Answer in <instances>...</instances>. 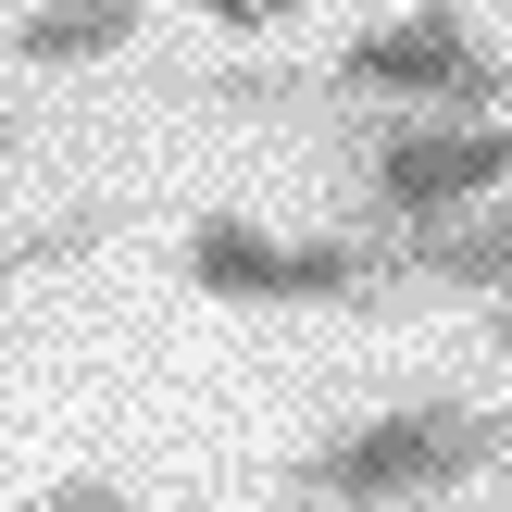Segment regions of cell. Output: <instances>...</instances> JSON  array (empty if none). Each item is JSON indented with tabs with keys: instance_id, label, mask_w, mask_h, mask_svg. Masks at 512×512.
Wrapping results in <instances>:
<instances>
[{
	"instance_id": "8992f818",
	"label": "cell",
	"mask_w": 512,
	"mask_h": 512,
	"mask_svg": "<svg viewBox=\"0 0 512 512\" xmlns=\"http://www.w3.org/2000/svg\"><path fill=\"white\" fill-rule=\"evenodd\" d=\"M150 25V0H38V13L13 25V63H100V50H125Z\"/></svg>"
},
{
	"instance_id": "8fae6325",
	"label": "cell",
	"mask_w": 512,
	"mask_h": 512,
	"mask_svg": "<svg viewBox=\"0 0 512 512\" xmlns=\"http://www.w3.org/2000/svg\"><path fill=\"white\" fill-rule=\"evenodd\" d=\"M425 512H475V500H425Z\"/></svg>"
},
{
	"instance_id": "52a82bcc",
	"label": "cell",
	"mask_w": 512,
	"mask_h": 512,
	"mask_svg": "<svg viewBox=\"0 0 512 512\" xmlns=\"http://www.w3.org/2000/svg\"><path fill=\"white\" fill-rule=\"evenodd\" d=\"M200 13H213V25H288L300 0H200Z\"/></svg>"
},
{
	"instance_id": "6da1fadb",
	"label": "cell",
	"mask_w": 512,
	"mask_h": 512,
	"mask_svg": "<svg viewBox=\"0 0 512 512\" xmlns=\"http://www.w3.org/2000/svg\"><path fill=\"white\" fill-rule=\"evenodd\" d=\"M512 463V413H475V400H388V413L338 425L313 463H288V512H425L463 475Z\"/></svg>"
},
{
	"instance_id": "30bf717a",
	"label": "cell",
	"mask_w": 512,
	"mask_h": 512,
	"mask_svg": "<svg viewBox=\"0 0 512 512\" xmlns=\"http://www.w3.org/2000/svg\"><path fill=\"white\" fill-rule=\"evenodd\" d=\"M500 350H512V288H500Z\"/></svg>"
},
{
	"instance_id": "3957f363",
	"label": "cell",
	"mask_w": 512,
	"mask_h": 512,
	"mask_svg": "<svg viewBox=\"0 0 512 512\" xmlns=\"http://www.w3.org/2000/svg\"><path fill=\"white\" fill-rule=\"evenodd\" d=\"M325 88H338V100H400V113L475 125V113H500V100H512V63L450 13V0H425V13H400V25H363V38L325 63Z\"/></svg>"
},
{
	"instance_id": "ba28073f",
	"label": "cell",
	"mask_w": 512,
	"mask_h": 512,
	"mask_svg": "<svg viewBox=\"0 0 512 512\" xmlns=\"http://www.w3.org/2000/svg\"><path fill=\"white\" fill-rule=\"evenodd\" d=\"M38 512H138V500H125V488H50Z\"/></svg>"
},
{
	"instance_id": "7a4b0ae2",
	"label": "cell",
	"mask_w": 512,
	"mask_h": 512,
	"mask_svg": "<svg viewBox=\"0 0 512 512\" xmlns=\"http://www.w3.org/2000/svg\"><path fill=\"white\" fill-rule=\"evenodd\" d=\"M512 188V113H400L363 138V238H413V225H450L475 200Z\"/></svg>"
},
{
	"instance_id": "9c48e42d",
	"label": "cell",
	"mask_w": 512,
	"mask_h": 512,
	"mask_svg": "<svg viewBox=\"0 0 512 512\" xmlns=\"http://www.w3.org/2000/svg\"><path fill=\"white\" fill-rule=\"evenodd\" d=\"M13 150H25V125H13V113H0V163H13Z\"/></svg>"
},
{
	"instance_id": "277c9868",
	"label": "cell",
	"mask_w": 512,
	"mask_h": 512,
	"mask_svg": "<svg viewBox=\"0 0 512 512\" xmlns=\"http://www.w3.org/2000/svg\"><path fill=\"white\" fill-rule=\"evenodd\" d=\"M188 288L200 300H375L388 250L375 238H263L238 213H200L188 225Z\"/></svg>"
},
{
	"instance_id": "5b68a950",
	"label": "cell",
	"mask_w": 512,
	"mask_h": 512,
	"mask_svg": "<svg viewBox=\"0 0 512 512\" xmlns=\"http://www.w3.org/2000/svg\"><path fill=\"white\" fill-rule=\"evenodd\" d=\"M388 250V288L413 275V288H512V200H475V213H450V225H413V238H375Z\"/></svg>"
}]
</instances>
